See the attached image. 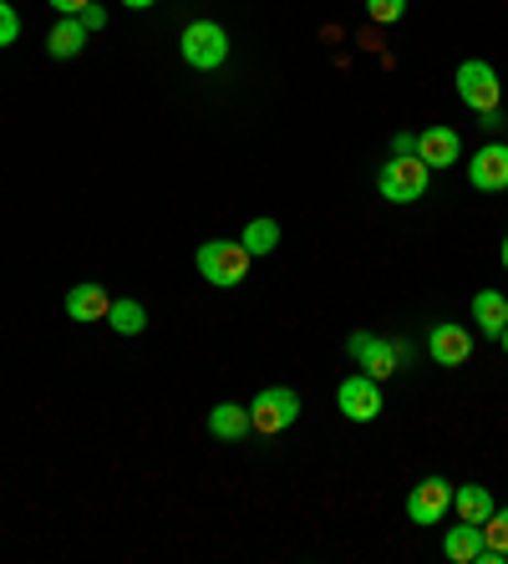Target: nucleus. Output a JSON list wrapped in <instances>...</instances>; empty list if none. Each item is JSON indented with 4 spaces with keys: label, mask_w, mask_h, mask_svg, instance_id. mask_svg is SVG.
<instances>
[{
    "label": "nucleus",
    "mask_w": 508,
    "mask_h": 564,
    "mask_svg": "<svg viewBox=\"0 0 508 564\" xmlns=\"http://www.w3.org/2000/svg\"><path fill=\"white\" fill-rule=\"evenodd\" d=\"M91 31L82 26L77 15H62L52 31H46V52L56 56V62H72V56H82V46H87Z\"/></svg>",
    "instance_id": "obj_13"
},
{
    "label": "nucleus",
    "mask_w": 508,
    "mask_h": 564,
    "mask_svg": "<svg viewBox=\"0 0 508 564\" xmlns=\"http://www.w3.org/2000/svg\"><path fill=\"white\" fill-rule=\"evenodd\" d=\"M453 503H457V519H468V524H483V519L498 509L494 494H488L483 484H457L453 488Z\"/></svg>",
    "instance_id": "obj_17"
},
{
    "label": "nucleus",
    "mask_w": 508,
    "mask_h": 564,
    "mask_svg": "<svg viewBox=\"0 0 508 564\" xmlns=\"http://www.w3.org/2000/svg\"><path fill=\"white\" fill-rule=\"evenodd\" d=\"M508 560V509H494L483 519V554L478 564H504Z\"/></svg>",
    "instance_id": "obj_18"
},
{
    "label": "nucleus",
    "mask_w": 508,
    "mask_h": 564,
    "mask_svg": "<svg viewBox=\"0 0 508 564\" xmlns=\"http://www.w3.org/2000/svg\"><path fill=\"white\" fill-rule=\"evenodd\" d=\"M21 36V15L11 11V0H0V46H11Z\"/></svg>",
    "instance_id": "obj_22"
},
{
    "label": "nucleus",
    "mask_w": 508,
    "mask_h": 564,
    "mask_svg": "<svg viewBox=\"0 0 508 564\" xmlns=\"http://www.w3.org/2000/svg\"><path fill=\"white\" fill-rule=\"evenodd\" d=\"M107 326L118 330V336H138V330L148 326V311L138 301H112V311H107Z\"/></svg>",
    "instance_id": "obj_20"
},
{
    "label": "nucleus",
    "mask_w": 508,
    "mask_h": 564,
    "mask_svg": "<svg viewBox=\"0 0 508 564\" xmlns=\"http://www.w3.org/2000/svg\"><path fill=\"white\" fill-rule=\"evenodd\" d=\"M498 254H504V270H508V235H504V245H498Z\"/></svg>",
    "instance_id": "obj_27"
},
{
    "label": "nucleus",
    "mask_w": 508,
    "mask_h": 564,
    "mask_svg": "<svg viewBox=\"0 0 508 564\" xmlns=\"http://www.w3.org/2000/svg\"><path fill=\"white\" fill-rule=\"evenodd\" d=\"M107 311H112V295H107L102 285H72V290H66V315H72V321H82V326L107 321Z\"/></svg>",
    "instance_id": "obj_12"
},
{
    "label": "nucleus",
    "mask_w": 508,
    "mask_h": 564,
    "mask_svg": "<svg viewBox=\"0 0 508 564\" xmlns=\"http://www.w3.org/2000/svg\"><path fill=\"white\" fill-rule=\"evenodd\" d=\"M498 341H504V356H508V326H504V336H498Z\"/></svg>",
    "instance_id": "obj_28"
},
{
    "label": "nucleus",
    "mask_w": 508,
    "mask_h": 564,
    "mask_svg": "<svg viewBox=\"0 0 508 564\" xmlns=\"http://www.w3.org/2000/svg\"><path fill=\"white\" fill-rule=\"evenodd\" d=\"M391 153H397V158L418 153V132H397V138H391Z\"/></svg>",
    "instance_id": "obj_24"
},
{
    "label": "nucleus",
    "mask_w": 508,
    "mask_h": 564,
    "mask_svg": "<svg viewBox=\"0 0 508 564\" xmlns=\"http://www.w3.org/2000/svg\"><path fill=\"white\" fill-rule=\"evenodd\" d=\"M77 21H82L87 31H102V26H107V11H102V6H87V11H82Z\"/></svg>",
    "instance_id": "obj_23"
},
{
    "label": "nucleus",
    "mask_w": 508,
    "mask_h": 564,
    "mask_svg": "<svg viewBox=\"0 0 508 564\" xmlns=\"http://www.w3.org/2000/svg\"><path fill=\"white\" fill-rule=\"evenodd\" d=\"M457 97L478 112V118H494L498 102H504V87H498V72L488 62H463L457 66Z\"/></svg>",
    "instance_id": "obj_5"
},
{
    "label": "nucleus",
    "mask_w": 508,
    "mask_h": 564,
    "mask_svg": "<svg viewBox=\"0 0 508 564\" xmlns=\"http://www.w3.org/2000/svg\"><path fill=\"white\" fill-rule=\"evenodd\" d=\"M179 52L194 72H214V66H224V56H229V36H224L219 21H188L179 36Z\"/></svg>",
    "instance_id": "obj_4"
},
{
    "label": "nucleus",
    "mask_w": 508,
    "mask_h": 564,
    "mask_svg": "<svg viewBox=\"0 0 508 564\" xmlns=\"http://www.w3.org/2000/svg\"><path fill=\"white\" fill-rule=\"evenodd\" d=\"M239 239H245V250L260 260V254H274V250H280V224H274V219H249Z\"/></svg>",
    "instance_id": "obj_19"
},
{
    "label": "nucleus",
    "mask_w": 508,
    "mask_h": 564,
    "mask_svg": "<svg viewBox=\"0 0 508 564\" xmlns=\"http://www.w3.org/2000/svg\"><path fill=\"white\" fill-rule=\"evenodd\" d=\"M443 554L453 564H478V554H483V524L457 519V529H447V534H443Z\"/></svg>",
    "instance_id": "obj_14"
},
{
    "label": "nucleus",
    "mask_w": 508,
    "mask_h": 564,
    "mask_svg": "<svg viewBox=\"0 0 508 564\" xmlns=\"http://www.w3.org/2000/svg\"><path fill=\"white\" fill-rule=\"evenodd\" d=\"M366 15H371L377 26H391V21L407 15V0H366Z\"/></svg>",
    "instance_id": "obj_21"
},
{
    "label": "nucleus",
    "mask_w": 508,
    "mask_h": 564,
    "mask_svg": "<svg viewBox=\"0 0 508 564\" xmlns=\"http://www.w3.org/2000/svg\"><path fill=\"white\" fill-rule=\"evenodd\" d=\"M453 509V484L447 478H422L407 499V519L412 524H443V513Z\"/></svg>",
    "instance_id": "obj_8"
},
{
    "label": "nucleus",
    "mask_w": 508,
    "mask_h": 564,
    "mask_svg": "<svg viewBox=\"0 0 508 564\" xmlns=\"http://www.w3.org/2000/svg\"><path fill=\"white\" fill-rule=\"evenodd\" d=\"M418 158L428 169H453L457 158H463V138L453 128H422L418 132Z\"/></svg>",
    "instance_id": "obj_11"
},
{
    "label": "nucleus",
    "mask_w": 508,
    "mask_h": 564,
    "mask_svg": "<svg viewBox=\"0 0 508 564\" xmlns=\"http://www.w3.org/2000/svg\"><path fill=\"white\" fill-rule=\"evenodd\" d=\"M468 178L483 194H504L508 188V148L504 143H483L478 153L468 158Z\"/></svg>",
    "instance_id": "obj_9"
},
{
    "label": "nucleus",
    "mask_w": 508,
    "mask_h": 564,
    "mask_svg": "<svg viewBox=\"0 0 508 564\" xmlns=\"http://www.w3.org/2000/svg\"><path fill=\"white\" fill-rule=\"evenodd\" d=\"M352 356L361 361V371L366 377H377V381H387V377H397L402 371V346H391V341H381V336H366V330H356L352 336Z\"/></svg>",
    "instance_id": "obj_7"
},
{
    "label": "nucleus",
    "mask_w": 508,
    "mask_h": 564,
    "mask_svg": "<svg viewBox=\"0 0 508 564\" xmlns=\"http://www.w3.org/2000/svg\"><path fill=\"white\" fill-rule=\"evenodd\" d=\"M194 264H198V275L209 280V285L235 290V285H245L255 254L245 250V239H209V245H198Z\"/></svg>",
    "instance_id": "obj_1"
},
{
    "label": "nucleus",
    "mask_w": 508,
    "mask_h": 564,
    "mask_svg": "<svg viewBox=\"0 0 508 564\" xmlns=\"http://www.w3.org/2000/svg\"><path fill=\"white\" fill-rule=\"evenodd\" d=\"M428 178H432V169L418 153H407V158L391 153L377 173V188H381V198H391V204H418V198L428 194Z\"/></svg>",
    "instance_id": "obj_2"
},
{
    "label": "nucleus",
    "mask_w": 508,
    "mask_h": 564,
    "mask_svg": "<svg viewBox=\"0 0 508 564\" xmlns=\"http://www.w3.org/2000/svg\"><path fill=\"white\" fill-rule=\"evenodd\" d=\"M473 321H478V330L483 336H504V326H508V301L498 295V290H478L473 295Z\"/></svg>",
    "instance_id": "obj_16"
},
{
    "label": "nucleus",
    "mask_w": 508,
    "mask_h": 564,
    "mask_svg": "<svg viewBox=\"0 0 508 564\" xmlns=\"http://www.w3.org/2000/svg\"><path fill=\"white\" fill-rule=\"evenodd\" d=\"M336 408L346 412L352 422H377V417H381V381L366 377V371L346 377V381L336 387Z\"/></svg>",
    "instance_id": "obj_6"
},
{
    "label": "nucleus",
    "mask_w": 508,
    "mask_h": 564,
    "mask_svg": "<svg viewBox=\"0 0 508 564\" xmlns=\"http://www.w3.org/2000/svg\"><path fill=\"white\" fill-rule=\"evenodd\" d=\"M295 417H300L295 387H264V392L249 402V427L260 437H280L285 427H295Z\"/></svg>",
    "instance_id": "obj_3"
},
{
    "label": "nucleus",
    "mask_w": 508,
    "mask_h": 564,
    "mask_svg": "<svg viewBox=\"0 0 508 564\" xmlns=\"http://www.w3.org/2000/svg\"><path fill=\"white\" fill-rule=\"evenodd\" d=\"M128 11H148V6H158V0H122Z\"/></svg>",
    "instance_id": "obj_26"
},
{
    "label": "nucleus",
    "mask_w": 508,
    "mask_h": 564,
    "mask_svg": "<svg viewBox=\"0 0 508 564\" xmlns=\"http://www.w3.org/2000/svg\"><path fill=\"white\" fill-rule=\"evenodd\" d=\"M52 6H56V11H62V15H82V11H87V6H91V0H52Z\"/></svg>",
    "instance_id": "obj_25"
},
{
    "label": "nucleus",
    "mask_w": 508,
    "mask_h": 564,
    "mask_svg": "<svg viewBox=\"0 0 508 564\" xmlns=\"http://www.w3.org/2000/svg\"><path fill=\"white\" fill-rule=\"evenodd\" d=\"M428 356L437 367H463L473 356V336L463 326H453V321H443V326L428 330Z\"/></svg>",
    "instance_id": "obj_10"
},
{
    "label": "nucleus",
    "mask_w": 508,
    "mask_h": 564,
    "mask_svg": "<svg viewBox=\"0 0 508 564\" xmlns=\"http://www.w3.org/2000/svg\"><path fill=\"white\" fill-rule=\"evenodd\" d=\"M209 433L224 437V443H245L255 427H249V408H239V402H219V408L209 412Z\"/></svg>",
    "instance_id": "obj_15"
}]
</instances>
